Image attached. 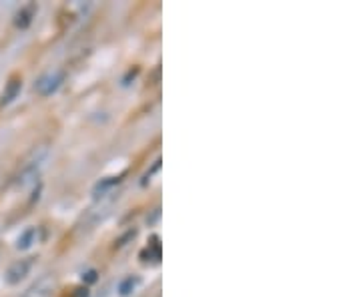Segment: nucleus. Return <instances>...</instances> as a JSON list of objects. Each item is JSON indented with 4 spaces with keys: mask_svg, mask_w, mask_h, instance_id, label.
Wrapping results in <instances>:
<instances>
[{
    "mask_svg": "<svg viewBox=\"0 0 361 297\" xmlns=\"http://www.w3.org/2000/svg\"><path fill=\"white\" fill-rule=\"evenodd\" d=\"M44 159H47V149H40L39 153H35L32 159H28L23 169H20V175H18V185H28L32 183L40 175V169L44 165Z\"/></svg>",
    "mask_w": 361,
    "mask_h": 297,
    "instance_id": "nucleus-1",
    "label": "nucleus"
},
{
    "mask_svg": "<svg viewBox=\"0 0 361 297\" xmlns=\"http://www.w3.org/2000/svg\"><path fill=\"white\" fill-rule=\"evenodd\" d=\"M63 78H65V75H63L61 71H49V73H44V75H40V77L37 78L35 89H37L42 97H49V95H52V92L63 85Z\"/></svg>",
    "mask_w": 361,
    "mask_h": 297,
    "instance_id": "nucleus-2",
    "label": "nucleus"
},
{
    "mask_svg": "<svg viewBox=\"0 0 361 297\" xmlns=\"http://www.w3.org/2000/svg\"><path fill=\"white\" fill-rule=\"evenodd\" d=\"M30 269H32V257L18 259V261L8 265V269L4 273V279L8 285H18L30 273Z\"/></svg>",
    "mask_w": 361,
    "mask_h": 297,
    "instance_id": "nucleus-3",
    "label": "nucleus"
},
{
    "mask_svg": "<svg viewBox=\"0 0 361 297\" xmlns=\"http://www.w3.org/2000/svg\"><path fill=\"white\" fill-rule=\"evenodd\" d=\"M20 89H23V78L18 77V75H14L11 77V80L6 83V87H4V91L0 95V107H6V104H11L20 95Z\"/></svg>",
    "mask_w": 361,
    "mask_h": 297,
    "instance_id": "nucleus-4",
    "label": "nucleus"
},
{
    "mask_svg": "<svg viewBox=\"0 0 361 297\" xmlns=\"http://www.w3.org/2000/svg\"><path fill=\"white\" fill-rule=\"evenodd\" d=\"M52 287H54V279L52 277H42L35 285H30L23 293V297H49Z\"/></svg>",
    "mask_w": 361,
    "mask_h": 297,
    "instance_id": "nucleus-5",
    "label": "nucleus"
},
{
    "mask_svg": "<svg viewBox=\"0 0 361 297\" xmlns=\"http://www.w3.org/2000/svg\"><path fill=\"white\" fill-rule=\"evenodd\" d=\"M139 284H141V279H139L137 275H129V277H125V279L118 284V293H121L123 297L130 296V293L137 289V285Z\"/></svg>",
    "mask_w": 361,
    "mask_h": 297,
    "instance_id": "nucleus-6",
    "label": "nucleus"
},
{
    "mask_svg": "<svg viewBox=\"0 0 361 297\" xmlns=\"http://www.w3.org/2000/svg\"><path fill=\"white\" fill-rule=\"evenodd\" d=\"M32 243H37V227L26 229V231L16 239V249H28Z\"/></svg>",
    "mask_w": 361,
    "mask_h": 297,
    "instance_id": "nucleus-7",
    "label": "nucleus"
},
{
    "mask_svg": "<svg viewBox=\"0 0 361 297\" xmlns=\"http://www.w3.org/2000/svg\"><path fill=\"white\" fill-rule=\"evenodd\" d=\"M30 16H32V8H23L20 13L16 14V26L26 28V26L30 25Z\"/></svg>",
    "mask_w": 361,
    "mask_h": 297,
    "instance_id": "nucleus-8",
    "label": "nucleus"
},
{
    "mask_svg": "<svg viewBox=\"0 0 361 297\" xmlns=\"http://www.w3.org/2000/svg\"><path fill=\"white\" fill-rule=\"evenodd\" d=\"M82 279H85V281H89V284L97 281V272H94V269H90V272H87L85 275H82Z\"/></svg>",
    "mask_w": 361,
    "mask_h": 297,
    "instance_id": "nucleus-9",
    "label": "nucleus"
},
{
    "mask_svg": "<svg viewBox=\"0 0 361 297\" xmlns=\"http://www.w3.org/2000/svg\"><path fill=\"white\" fill-rule=\"evenodd\" d=\"M73 297H89V289L87 287H78V289H75Z\"/></svg>",
    "mask_w": 361,
    "mask_h": 297,
    "instance_id": "nucleus-10",
    "label": "nucleus"
},
{
    "mask_svg": "<svg viewBox=\"0 0 361 297\" xmlns=\"http://www.w3.org/2000/svg\"><path fill=\"white\" fill-rule=\"evenodd\" d=\"M99 297H101V296H99ZM103 297H109V293H106V291H104V293H103Z\"/></svg>",
    "mask_w": 361,
    "mask_h": 297,
    "instance_id": "nucleus-11",
    "label": "nucleus"
}]
</instances>
